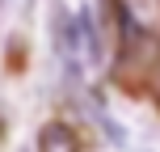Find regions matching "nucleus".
Instances as JSON below:
<instances>
[{
    "instance_id": "f257e3e1",
    "label": "nucleus",
    "mask_w": 160,
    "mask_h": 152,
    "mask_svg": "<svg viewBox=\"0 0 160 152\" xmlns=\"http://www.w3.org/2000/svg\"><path fill=\"white\" fill-rule=\"evenodd\" d=\"M34 152H80V135L72 123L63 118H51L38 127V144H34Z\"/></svg>"
},
{
    "instance_id": "f03ea898",
    "label": "nucleus",
    "mask_w": 160,
    "mask_h": 152,
    "mask_svg": "<svg viewBox=\"0 0 160 152\" xmlns=\"http://www.w3.org/2000/svg\"><path fill=\"white\" fill-rule=\"evenodd\" d=\"M148 93H152L156 97V102H160V47H156V55H152V64H148Z\"/></svg>"
}]
</instances>
